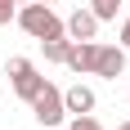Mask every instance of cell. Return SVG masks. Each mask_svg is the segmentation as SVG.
Returning a JSON list of instances; mask_svg holds the SVG:
<instances>
[{"label":"cell","instance_id":"2","mask_svg":"<svg viewBox=\"0 0 130 130\" xmlns=\"http://www.w3.org/2000/svg\"><path fill=\"white\" fill-rule=\"evenodd\" d=\"M31 117H36V126H45V130H58L67 121V108H63V90L58 85H40L36 90V99H31Z\"/></svg>","mask_w":130,"mask_h":130},{"label":"cell","instance_id":"5","mask_svg":"<svg viewBox=\"0 0 130 130\" xmlns=\"http://www.w3.org/2000/svg\"><path fill=\"white\" fill-rule=\"evenodd\" d=\"M94 54H99V40H72L63 67H72L76 76H90V72H94Z\"/></svg>","mask_w":130,"mask_h":130},{"label":"cell","instance_id":"6","mask_svg":"<svg viewBox=\"0 0 130 130\" xmlns=\"http://www.w3.org/2000/svg\"><path fill=\"white\" fill-rule=\"evenodd\" d=\"M63 31H67L72 40H94V36H99V18H94V9H90V5H85V9H72V18L63 23Z\"/></svg>","mask_w":130,"mask_h":130},{"label":"cell","instance_id":"15","mask_svg":"<svg viewBox=\"0 0 130 130\" xmlns=\"http://www.w3.org/2000/svg\"><path fill=\"white\" fill-rule=\"evenodd\" d=\"M18 5H27V0H18Z\"/></svg>","mask_w":130,"mask_h":130},{"label":"cell","instance_id":"8","mask_svg":"<svg viewBox=\"0 0 130 130\" xmlns=\"http://www.w3.org/2000/svg\"><path fill=\"white\" fill-rule=\"evenodd\" d=\"M40 50H45V63H63L67 58V50H72V36H50V40H40Z\"/></svg>","mask_w":130,"mask_h":130},{"label":"cell","instance_id":"10","mask_svg":"<svg viewBox=\"0 0 130 130\" xmlns=\"http://www.w3.org/2000/svg\"><path fill=\"white\" fill-rule=\"evenodd\" d=\"M67 130H103V121L94 117V112H81V117H72V121H67Z\"/></svg>","mask_w":130,"mask_h":130},{"label":"cell","instance_id":"14","mask_svg":"<svg viewBox=\"0 0 130 130\" xmlns=\"http://www.w3.org/2000/svg\"><path fill=\"white\" fill-rule=\"evenodd\" d=\"M45 5H58V0H45Z\"/></svg>","mask_w":130,"mask_h":130},{"label":"cell","instance_id":"12","mask_svg":"<svg viewBox=\"0 0 130 130\" xmlns=\"http://www.w3.org/2000/svg\"><path fill=\"white\" fill-rule=\"evenodd\" d=\"M117 45H121V50L130 54V13H126V18H121V36H117Z\"/></svg>","mask_w":130,"mask_h":130},{"label":"cell","instance_id":"7","mask_svg":"<svg viewBox=\"0 0 130 130\" xmlns=\"http://www.w3.org/2000/svg\"><path fill=\"white\" fill-rule=\"evenodd\" d=\"M94 103H99V99H94V90L90 85H72V90H63V108H67V117H81V112H94Z\"/></svg>","mask_w":130,"mask_h":130},{"label":"cell","instance_id":"1","mask_svg":"<svg viewBox=\"0 0 130 130\" xmlns=\"http://www.w3.org/2000/svg\"><path fill=\"white\" fill-rule=\"evenodd\" d=\"M13 23L23 27L31 40H50V36H63V18L54 13V5H45V0H27V5H18V13H13Z\"/></svg>","mask_w":130,"mask_h":130},{"label":"cell","instance_id":"11","mask_svg":"<svg viewBox=\"0 0 130 130\" xmlns=\"http://www.w3.org/2000/svg\"><path fill=\"white\" fill-rule=\"evenodd\" d=\"M13 13H18V0H0V27H9Z\"/></svg>","mask_w":130,"mask_h":130},{"label":"cell","instance_id":"3","mask_svg":"<svg viewBox=\"0 0 130 130\" xmlns=\"http://www.w3.org/2000/svg\"><path fill=\"white\" fill-rule=\"evenodd\" d=\"M5 72H9V85H13V94H18L23 103H31V99H36V90L45 85V76L36 72V63H31V58H9V63H5Z\"/></svg>","mask_w":130,"mask_h":130},{"label":"cell","instance_id":"13","mask_svg":"<svg viewBox=\"0 0 130 130\" xmlns=\"http://www.w3.org/2000/svg\"><path fill=\"white\" fill-rule=\"evenodd\" d=\"M117 130H130V121H121V126H117Z\"/></svg>","mask_w":130,"mask_h":130},{"label":"cell","instance_id":"9","mask_svg":"<svg viewBox=\"0 0 130 130\" xmlns=\"http://www.w3.org/2000/svg\"><path fill=\"white\" fill-rule=\"evenodd\" d=\"M121 5H126V0H90V9H94V18H99V23H117Z\"/></svg>","mask_w":130,"mask_h":130},{"label":"cell","instance_id":"4","mask_svg":"<svg viewBox=\"0 0 130 130\" xmlns=\"http://www.w3.org/2000/svg\"><path fill=\"white\" fill-rule=\"evenodd\" d=\"M121 72H126V50L121 45H99V54H94V76L117 81Z\"/></svg>","mask_w":130,"mask_h":130}]
</instances>
